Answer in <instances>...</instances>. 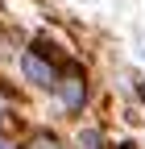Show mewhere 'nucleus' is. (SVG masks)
<instances>
[{"label": "nucleus", "instance_id": "nucleus-6", "mask_svg": "<svg viewBox=\"0 0 145 149\" xmlns=\"http://www.w3.org/2000/svg\"><path fill=\"white\" fill-rule=\"evenodd\" d=\"M116 149H137V145H133V141H124V145H116Z\"/></svg>", "mask_w": 145, "mask_h": 149}, {"label": "nucleus", "instance_id": "nucleus-2", "mask_svg": "<svg viewBox=\"0 0 145 149\" xmlns=\"http://www.w3.org/2000/svg\"><path fill=\"white\" fill-rule=\"evenodd\" d=\"M58 100H62V108L66 112H79L83 104H87V83H83V74H79V66H66V74H58Z\"/></svg>", "mask_w": 145, "mask_h": 149}, {"label": "nucleus", "instance_id": "nucleus-3", "mask_svg": "<svg viewBox=\"0 0 145 149\" xmlns=\"http://www.w3.org/2000/svg\"><path fill=\"white\" fill-rule=\"evenodd\" d=\"M25 149H66V145L54 137V133H33V141H29Z\"/></svg>", "mask_w": 145, "mask_h": 149}, {"label": "nucleus", "instance_id": "nucleus-7", "mask_svg": "<svg viewBox=\"0 0 145 149\" xmlns=\"http://www.w3.org/2000/svg\"><path fill=\"white\" fill-rule=\"evenodd\" d=\"M141 58H145V50H141Z\"/></svg>", "mask_w": 145, "mask_h": 149}, {"label": "nucleus", "instance_id": "nucleus-5", "mask_svg": "<svg viewBox=\"0 0 145 149\" xmlns=\"http://www.w3.org/2000/svg\"><path fill=\"white\" fill-rule=\"evenodd\" d=\"M133 91H137L141 100H145V83H141V79H133Z\"/></svg>", "mask_w": 145, "mask_h": 149}, {"label": "nucleus", "instance_id": "nucleus-4", "mask_svg": "<svg viewBox=\"0 0 145 149\" xmlns=\"http://www.w3.org/2000/svg\"><path fill=\"white\" fill-rule=\"evenodd\" d=\"M79 149H104V137L96 133V128H83V133H79V141H75Z\"/></svg>", "mask_w": 145, "mask_h": 149}, {"label": "nucleus", "instance_id": "nucleus-1", "mask_svg": "<svg viewBox=\"0 0 145 149\" xmlns=\"http://www.w3.org/2000/svg\"><path fill=\"white\" fill-rule=\"evenodd\" d=\"M21 74H25L33 87L54 91V87H58V66H54V50H50L46 42L29 46V50L21 54Z\"/></svg>", "mask_w": 145, "mask_h": 149}]
</instances>
